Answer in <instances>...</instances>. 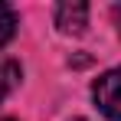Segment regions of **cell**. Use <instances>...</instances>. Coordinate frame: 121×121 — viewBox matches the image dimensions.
<instances>
[{
  "mask_svg": "<svg viewBox=\"0 0 121 121\" xmlns=\"http://www.w3.org/2000/svg\"><path fill=\"white\" fill-rule=\"evenodd\" d=\"M111 17H115V26H118V36H121V3L111 10Z\"/></svg>",
  "mask_w": 121,
  "mask_h": 121,
  "instance_id": "5b68a950",
  "label": "cell"
},
{
  "mask_svg": "<svg viewBox=\"0 0 121 121\" xmlns=\"http://www.w3.org/2000/svg\"><path fill=\"white\" fill-rule=\"evenodd\" d=\"M92 98L98 105V111L111 121H121V65L101 72L92 82Z\"/></svg>",
  "mask_w": 121,
  "mask_h": 121,
  "instance_id": "6da1fadb",
  "label": "cell"
},
{
  "mask_svg": "<svg viewBox=\"0 0 121 121\" xmlns=\"http://www.w3.org/2000/svg\"><path fill=\"white\" fill-rule=\"evenodd\" d=\"M56 26L69 36H79L88 26V3H59L56 7Z\"/></svg>",
  "mask_w": 121,
  "mask_h": 121,
  "instance_id": "7a4b0ae2",
  "label": "cell"
},
{
  "mask_svg": "<svg viewBox=\"0 0 121 121\" xmlns=\"http://www.w3.org/2000/svg\"><path fill=\"white\" fill-rule=\"evenodd\" d=\"M23 82V69L13 59H0V101H7Z\"/></svg>",
  "mask_w": 121,
  "mask_h": 121,
  "instance_id": "3957f363",
  "label": "cell"
},
{
  "mask_svg": "<svg viewBox=\"0 0 121 121\" xmlns=\"http://www.w3.org/2000/svg\"><path fill=\"white\" fill-rule=\"evenodd\" d=\"M75 121H88V118H75Z\"/></svg>",
  "mask_w": 121,
  "mask_h": 121,
  "instance_id": "52a82bcc",
  "label": "cell"
},
{
  "mask_svg": "<svg viewBox=\"0 0 121 121\" xmlns=\"http://www.w3.org/2000/svg\"><path fill=\"white\" fill-rule=\"evenodd\" d=\"M0 121H13V118H0Z\"/></svg>",
  "mask_w": 121,
  "mask_h": 121,
  "instance_id": "8992f818",
  "label": "cell"
},
{
  "mask_svg": "<svg viewBox=\"0 0 121 121\" xmlns=\"http://www.w3.org/2000/svg\"><path fill=\"white\" fill-rule=\"evenodd\" d=\"M13 33H17V13H13V7L0 3V46L13 39Z\"/></svg>",
  "mask_w": 121,
  "mask_h": 121,
  "instance_id": "277c9868",
  "label": "cell"
}]
</instances>
